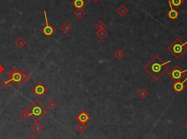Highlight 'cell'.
<instances>
[{
  "label": "cell",
  "instance_id": "17",
  "mask_svg": "<svg viewBox=\"0 0 187 139\" xmlns=\"http://www.w3.org/2000/svg\"><path fill=\"white\" fill-rule=\"evenodd\" d=\"M86 2L84 0H73L72 5L77 9H83L86 5Z\"/></svg>",
  "mask_w": 187,
  "mask_h": 139
},
{
  "label": "cell",
  "instance_id": "3",
  "mask_svg": "<svg viewBox=\"0 0 187 139\" xmlns=\"http://www.w3.org/2000/svg\"><path fill=\"white\" fill-rule=\"evenodd\" d=\"M30 114V117L34 119L35 122H39L45 115L48 113V110L38 100L35 101L28 109Z\"/></svg>",
  "mask_w": 187,
  "mask_h": 139
},
{
  "label": "cell",
  "instance_id": "1",
  "mask_svg": "<svg viewBox=\"0 0 187 139\" xmlns=\"http://www.w3.org/2000/svg\"><path fill=\"white\" fill-rule=\"evenodd\" d=\"M170 63V60L163 61L159 56H154L149 62L143 66V68L153 79L159 80L164 75V74L169 70V64Z\"/></svg>",
  "mask_w": 187,
  "mask_h": 139
},
{
  "label": "cell",
  "instance_id": "27",
  "mask_svg": "<svg viewBox=\"0 0 187 139\" xmlns=\"http://www.w3.org/2000/svg\"><path fill=\"white\" fill-rule=\"evenodd\" d=\"M5 68L3 67V66L0 65V74H2L4 71H5Z\"/></svg>",
  "mask_w": 187,
  "mask_h": 139
},
{
  "label": "cell",
  "instance_id": "30",
  "mask_svg": "<svg viewBox=\"0 0 187 139\" xmlns=\"http://www.w3.org/2000/svg\"><path fill=\"white\" fill-rule=\"evenodd\" d=\"M184 128H186V130H187V122H186V123H185V124H184Z\"/></svg>",
  "mask_w": 187,
  "mask_h": 139
},
{
  "label": "cell",
  "instance_id": "19",
  "mask_svg": "<svg viewBox=\"0 0 187 139\" xmlns=\"http://www.w3.org/2000/svg\"><path fill=\"white\" fill-rule=\"evenodd\" d=\"M113 56L118 60H121L125 58L126 55L124 50H122L121 49H118V50L114 52Z\"/></svg>",
  "mask_w": 187,
  "mask_h": 139
},
{
  "label": "cell",
  "instance_id": "4",
  "mask_svg": "<svg viewBox=\"0 0 187 139\" xmlns=\"http://www.w3.org/2000/svg\"><path fill=\"white\" fill-rule=\"evenodd\" d=\"M187 72V69L184 70L182 69L180 66H175L167 74V76L173 80V82L180 81L182 79H184L186 73Z\"/></svg>",
  "mask_w": 187,
  "mask_h": 139
},
{
  "label": "cell",
  "instance_id": "26",
  "mask_svg": "<svg viewBox=\"0 0 187 139\" xmlns=\"http://www.w3.org/2000/svg\"><path fill=\"white\" fill-rule=\"evenodd\" d=\"M47 106H48V107L50 109H51V110H53V109H54L56 107V106H57V103L56 102L55 100L50 99L49 101H48V102H47Z\"/></svg>",
  "mask_w": 187,
  "mask_h": 139
},
{
  "label": "cell",
  "instance_id": "6",
  "mask_svg": "<svg viewBox=\"0 0 187 139\" xmlns=\"http://www.w3.org/2000/svg\"><path fill=\"white\" fill-rule=\"evenodd\" d=\"M32 92L37 97H38L39 98H42L46 95V93L48 92V89H47V87L45 86L43 83H41V82H38L32 88Z\"/></svg>",
  "mask_w": 187,
  "mask_h": 139
},
{
  "label": "cell",
  "instance_id": "18",
  "mask_svg": "<svg viewBox=\"0 0 187 139\" xmlns=\"http://www.w3.org/2000/svg\"><path fill=\"white\" fill-rule=\"evenodd\" d=\"M18 117L22 120H26L27 119H29L30 117V114H29L28 109H24L19 112Z\"/></svg>",
  "mask_w": 187,
  "mask_h": 139
},
{
  "label": "cell",
  "instance_id": "29",
  "mask_svg": "<svg viewBox=\"0 0 187 139\" xmlns=\"http://www.w3.org/2000/svg\"><path fill=\"white\" fill-rule=\"evenodd\" d=\"M92 1L94 2H95V3H97V2H99V1H100V0H92Z\"/></svg>",
  "mask_w": 187,
  "mask_h": 139
},
{
  "label": "cell",
  "instance_id": "23",
  "mask_svg": "<svg viewBox=\"0 0 187 139\" xmlns=\"http://www.w3.org/2000/svg\"><path fill=\"white\" fill-rule=\"evenodd\" d=\"M168 2L170 3L175 9H177L184 3V0H169Z\"/></svg>",
  "mask_w": 187,
  "mask_h": 139
},
{
  "label": "cell",
  "instance_id": "15",
  "mask_svg": "<svg viewBox=\"0 0 187 139\" xmlns=\"http://www.w3.org/2000/svg\"><path fill=\"white\" fill-rule=\"evenodd\" d=\"M60 29H61V31L64 33V34H67L72 30V29H73V26H72L68 22H64L63 24L60 26Z\"/></svg>",
  "mask_w": 187,
  "mask_h": 139
},
{
  "label": "cell",
  "instance_id": "21",
  "mask_svg": "<svg viewBox=\"0 0 187 139\" xmlns=\"http://www.w3.org/2000/svg\"><path fill=\"white\" fill-rule=\"evenodd\" d=\"M74 16L78 19H82L83 17H84L86 15L85 10H83V9H77L74 12Z\"/></svg>",
  "mask_w": 187,
  "mask_h": 139
},
{
  "label": "cell",
  "instance_id": "14",
  "mask_svg": "<svg viewBox=\"0 0 187 139\" xmlns=\"http://www.w3.org/2000/svg\"><path fill=\"white\" fill-rule=\"evenodd\" d=\"M27 44V42L22 37L18 38L15 42V45L18 49H23L24 47H26Z\"/></svg>",
  "mask_w": 187,
  "mask_h": 139
},
{
  "label": "cell",
  "instance_id": "16",
  "mask_svg": "<svg viewBox=\"0 0 187 139\" xmlns=\"http://www.w3.org/2000/svg\"><path fill=\"white\" fill-rule=\"evenodd\" d=\"M137 97H139L140 99L144 100L146 98V97H147L148 95H149V92H148V91L145 89V88L142 87L137 91Z\"/></svg>",
  "mask_w": 187,
  "mask_h": 139
},
{
  "label": "cell",
  "instance_id": "2",
  "mask_svg": "<svg viewBox=\"0 0 187 139\" xmlns=\"http://www.w3.org/2000/svg\"><path fill=\"white\" fill-rule=\"evenodd\" d=\"M167 50L176 59H180L183 55L187 52V41L184 42L180 38H176L167 47Z\"/></svg>",
  "mask_w": 187,
  "mask_h": 139
},
{
  "label": "cell",
  "instance_id": "12",
  "mask_svg": "<svg viewBox=\"0 0 187 139\" xmlns=\"http://www.w3.org/2000/svg\"><path fill=\"white\" fill-rule=\"evenodd\" d=\"M169 10L168 11V13H167V16H168L169 18L171 19V20H175V19H177V17H178L179 15L178 12L176 10V9H175L174 7H173L172 5H171L169 2Z\"/></svg>",
  "mask_w": 187,
  "mask_h": 139
},
{
  "label": "cell",
  "instance_id": "5",
  "mask_svg": "<svg viewBox=\"0 0 187 139\" xmlns=\"http://www.w3.org/2000/svg\"><path fill=\"white\" fill-rule=\"evenodd\" d=\"M8 78L11 79L12 83L16 87L22 83L21 71H19L18 68H12L8 72Z\"/></svg>",
  "mask_w": 187,
  "mask_h": 139
},
{
  "label": "cell",
  "instance_id": "9",
  "mask_svg": "<svg viewBox=\"0 0 187 139\" xmlns=\"http://www.w3.org/2000/svg\"><path fill=\"white\" fill-rule=\"evenodd\" d=\"M76 118H77V120L79 122L86 124V123L88 122L89 120H90L91 117H90V115H89L86 111H81Z\"/></svg>",
  "mask_w": 187,
  "mask_h": 139
},
{
  "label": "cell",
  "instance_id": "20",
  "mask_svg": "<svg viewBox=\"0 0 187 139\" xmlns=\"http://www.w3.org/2000/svg\"><path fill=\"white\" fill-rule=\"evenodd\" d=\"M95 34H96V37H97V38L100 40H104L108 36V31L105 30V29H103V30H100V31H97Z\"/></svg>",
  "mask_w": 187,
  "mask_h": 139
},
{
  "label": "cell",
  "instance_id": "11",
  "mask_svg": "<svg viewBox=\"0 0 187 139\" xmlns=\"http://www.w3.org/2000/svg\"><path fill=\"white\" fill-rule=\"evenodd\" d=\"M116 12L117 13V14L119 15L121 17H124L129 13V9L125 5L122 4V5L118 6V8L116 9Z\"/></svg>",
  "mask_w": 187,
  "mask_h": 139
},
{
  "label": "cell",
  "instance_id": "28",
  "mask_svg": "<svg viewBox=\"0 0 187 139\" xmlns=\"http://www.w3.org/2000/svg\"><path fill=\"white\" fill-rule=\"evenodd\" d=\"M28 139H38L35 137V136H34V135H31V136H29Z\"/></svg>",
  "mask_w": 187,
  "mask_h": 139
},
{
  "label": "cell",
  "instance_id": "13",
  "mask_svg": "<svg viewBox=\"0 0 187 139\" xmlns=\"http://www.w3.org/2000/svg\"><path fill=\"white\" fill-rule=\"evenodd\" d=\"M21 79H22V83H26L28 82L31 78V74L27 71L26 68H23V70L21 71Z\"/></svg>",
  "mask_w": 187,
  "mask_h": 139
},
{
  "label": "cell",
  "instance_id": "25",
  "mask_svg": "<svg viewBox=\"0 0 187 139\" xmlns=\"http://www.w3.org/2000/svg\"><path fill=\"white\" fill-rule=\"evenodd\" d=\"M12 84V81L10 79H5L4 81H2L1 83V85L2 86V87L5 88V89H9L10 87Z\"/></svg>",
  "mask_w": 187,
  "mask_h": 139
},
{
  "label": "cell",
  "instance_id": "7",
  "mask_svg": "<svg viewBox=\"0 0 187 139\" xmlns=\"http://www.w3.org/2000/svg\"><path fill=\"white\" fill-rule=\"evenodd\" d=\"M44 16H45V21H46V25L41 29V33H42L46 37H50L55 33V29L51 25L48 23V17H47V13L46 11H44Z\"/></svg>",
  "mask_w": 187,
  "mask_h": 139
},
{
  "label": "cell",
  "instance_id": "8",
  "mask_svg": "<svg viewBox=\"0 0 187 139\" xmlns=\"http://www.w3.org/2000/svg\"><path fill=\"white\" fill-rule=\"evenodd\" d=\"M186 82H187V77L185 78L184 80H182V81H181L180 80V81L175 82L172 85L173 89L174 90L175 92H177V93H181V92L184 91L185 87H186V85H185Z\"/></svg>",
  "mask_w": 187,
  "mask_h": 139
},
{
  "label": "cell",
  "instance_id": "24",
  "mask_svg": "<svg viewBox=\"0 0 187 139\" xmlns=\"http://www.w3.org/2000/svg\"><path fill=\"white\" fill-rule=\"evenodd\" d=\"M94 28L97 31L103 30V29H105V28H106V25H105V23L102 20H99L96 24H95Z\"/></svg>",
  "mask_w": 187,
  "mask_h": 139
},
{
  "label": "cell",
  "instance_id": "10",
  "mask_svg": "<svg viewBox=\"0 0 187 139\" xmlns=\"http://www.w3.org/2000/svg\"><path fill=\"white\" fill-rule=\"evenodd\" d=\"M45 130V127L39 122H35L32 126L31 127V130L34 132L35 134L39 135Z\"/></svg>",
  "mask_w": 187,
  "mask_h": 139
},
{
  "label": "cell",
  "instance_id": "22",
  "mask_svg": "<svg viewBox=\"0 0 187 139\" xmlns=\"http://www.w3.org/2000/svg\"><path fill=\"white\" fill-rule=\"evenodd\" d=\"M75 130L78 133H83L87 129V126L86 125V124H83V123H81V122H78L77 125H75Z\"/></svg>",
  "mask_w": 187,
  "mask_h": 139
}]
</instances>
